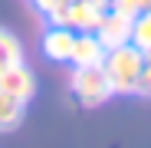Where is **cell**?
<instances>
[{
  "mask_svg": "<svg viewBox=\"0 0 151 148\" xmlns=\"http://www.w3.org/2000/svg\"><path fill=\"white\" fill-rule=\"evenodd\" d=\"M138 95L151 99V56L145 59V72H141V82H138Z\"/></svg>",
  "mask_w": 151,
  "mask_h": 148,
  "instance_id": "8fae6325",
  "label": "cell"
},
{
  "mask_svg": "<svg viewBox=\"0 0 151 148\" xmlns=\"http://www.w3.org/2000/svg\"><path fill=\"white\" fill-rule=\"evenodd\" d=\"M92 4H99V7H109V0H92Z\"/></svg>",
  "mask_w": 151,
  "mask_h": 148,
  "instance_id": "4fadbf2b",
  "label": "cell"
},
{
  "mask_svg": "<svg viewBox=\"0 0 151 148\" xmlns=\"http://www.w3.org/2000/svg\"><path fill=\"white\" fill-rule=\"evenodd\" d=\"M95 36L102 40L105 49L112 46H122V43H132V17H125L118 10H105L102 20H99V27H95Z\"/></svg>",
  "mask_w": 151,
  "mask_h": 148,
  "instance_id": "3957f363",
  "label": "cell"
},
{
  "mask_svg": "<svg viewBox=\"0 0 151 148\" xmlns=\"http://www.w3.org/2000/svg\"><path fill=\"white\" fill-rule=\"evenodd\" d=\"M145 59L148 56L141 53L135 43H122V46L105 49L102 72H105V79H109L112 95H132V92H138L141 72H145Z\"/></svg>",
  "mask_w": 151,
  "mask_h": 148,
  "instance_id": "6da1fadb",
  "label": "cell"
},
{
  "mask_svg": "<svg viewBox=\"0 0 151 148\" xmlns=\"http://www.w3.org/2000/svg\"><path fill=\"white\" fill-rule=\"evenodd\" d=\"M17 63H23V43L10 30L0 27V72L10 69V66H17Z\"/></svg>",
  "mask_w": 151,
  "mask_h": 148,
  "instance_id": "9c48e42d",
  "label": "cell"
},
{
  "mask_svg": "<svg viewBox=\"0 0 151 148\" xmlns=\"http://www.w3.org/2000/svg\"><path fill=\"white\" fill-rule=\"evenodd\" d=\"M105 10H109V7H99V4H92V0H69L66 10H63V27H69V30H76V33L95 30Z\"/></svg>",
  "mask_w": 151,
  "mask_h": 148,
  "instance_id": "277c9868",
  "label": "cell"
},
{
  "mask_svg": "<svg viewBox=\"0 0 151 148\" xmlns=\"http://www.w3.org/2000/svg\"><path fill=\"white\" fill-rule=\"evenodd\" d=\"M138 7H141V13H151V0H138Z\"/></svg>",
  "mask_w": 151,
  "mask_h": 148,
  "instance_id": "7c38bea8",
  "label": "cell"
},
{
  "mask_svg": "<svg viewBox=\"0 0 151 148\" xmlns=\"http://www.w3.org/2000/svg\"><path fill=\"white\" fill-rule=\"evenodd\" d=\"M0 89L10 92V95H17L20 102H27V105H30V99H33V92H36L33 69H30V66H23V63L4 69V72H0Z\"/></svg>",
  "mask_w": 151,
  "mask_h": 148,
  "instance_id": "5b68a950",
  "label": "cell"
},
{
  "mask_svg": "<svg viewBox=\"0 0 151 148\" xmlns=\"http://www.w3.org/2000/svg\"><path fill=\"white\" fill-rule=\"evenodd\" d=\"M132 43L145 56H151V13H138L132 20Z\"/></svg>",
  "mask_w": 151,
  "mask_h": 148,
  "instance_id": "30bf717a",
  "label": "cell"
},
{
  "mask_svg": "<svg viewBox=\"0 0 151 148\" xmlns=\"http://www.w3.org/2000/svg\"><path fill=\"white\" fill-rule=\"evenodd\" d=\"M72 40H76V30H69V27H53V23H49V30H46L43 40H40L43 56H46L49 63H69Z\"/></svg>",
  "mask_w": 151,
  "mask_h": 148,
  "instance_id": "52a82bcc",
  "label": "cell"
},
{
  "mask_svg": "<svg viewBox=\"0 0 151 148\" xmlns=\"http://www.w3.org/2000/svg\"><path fill=\"white\" fill-rule=\"evenodd\" d=\"M23 112H27V102H20L17 95L0 89V132H13L23 122Z\"/></svg>",
  "mask_w": 151,
  "mask_h": 148,
  "instance_id": "ba28073f",
  "label": "cell"
},
{
  "mask_svg": "<svg viewBox=\"0 0 151 148\" xmlns=\"http://www.w3.org/2000/svg\"><path fill=\"white\" fill-rule=\"evenodd\" d=\"M69 89L76 95V102L86 105V109H95V105L112 99V89H109V79H105L102 66H72Z\"/></svg>",
  "mask_w": 151,
  "mask_h": 148,
  "instance_id": "7a4b0ae2",
  "label": "cell"
},
{
  "mask_svg": "<svg viewBox=\"0 0 151 148\" xmlns=\"http://www.w3.org/2000/svg\"><path fill=\"white\" fill-rule=\"evenodd\" d=\"M102 59H105V46H102V40L95 36V30L76 33L72 53H69V63L72 66H102Z\"/></svg>",
  "mask_w": 151,
  "mask_h": 148,
  "instance_id": "8992f818",
  "label": "cell"
}]
</instances>
